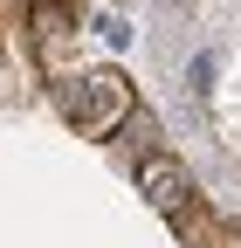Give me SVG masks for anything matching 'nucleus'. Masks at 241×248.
Returning a JSON list of instances; mask_svg holds the SVG:
<instances>
[{
    "label": "nucleus",
    "mask_w": 241,
    "mask_h": 248,
    "mask_svg": "<svg viewBox=\"0 0 241 248\" xmlns=\"http://www.w3.org/2000/svg\"><path fill=\"white\" fill-rule=\"evenodd\" d=\"M55 104L83 138H110V131H124V117H138V90L124 69H90V76L55 90Z\"/></svg>",
    "instance_id": "nucleus-1"
},
{
    "label": "nucleus",
    "mask_w": 241,
    "mask_h": 248,
    "mask_svg": "<svg viewBox=\"0 0 241 248\" xmlns=\"http://www.w3.org/2000/svg\"><path fill=\"white\" fill-rule=\"evenodd\" d=\"M138 193L152 200L166 221H179V214L193 207V172L179 159H166V152H145V159H138Z\"/></svg>",
    "instance_id": "nucleus-2"
},
{
    "label": "nucleus",
    "mask_w": 241,
    "mask_h": 248,
    "mask_svg": "<svg viewBox=\"0 0 241 248\" xmlns=\"http://www.w3.org/2000/svg\"><path fill=\"white\" fill-rule=\"evenodd\" d=\"M28 42H35V62L48 76H62V62H69V42H76V21L62 0H42V7H28Z\"/></svg>",
    "instance_id": "nucleus-3"
},
{
    "label": "nucleus",
    "mask_w": 241,
    "mask_h": 248,
    "mask_svg": "<svg viewBox=\"0 0 241 248\" xmlns=\"http://www.w3.org/2000/svg\"><path fill=\"white\" fill-rule=\"evenodd\" d=\"M172 228H179V248H227V234H234V228H227V221H214V214H207L200 200L179 214Z\"/></svg>",
    "instance_id": "nucleus-4"
},
{
    "label": "nucleus",
    "mask_w": 241,
    "mask_h": 248,
    "mask_svg": "<svg viewBox=\"0 0 241 248\" xmlns=\"http://www.w3.org/2000/svg\"><path fill=\"white\" fill-rule=\"evenodd\" d=\"M227 248H241V228H234V234H227Z\"/></svg>",
    "instance_id": "nucleus-5"
}]
</instances>
